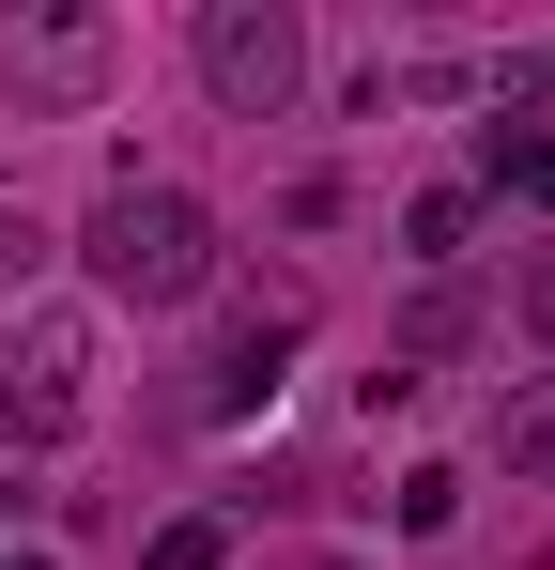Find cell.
<instances>
[{
    "instance_id": "5b68a950",
    "label": "cell",
    "mask_w": 555,
    "mask_h": 570,
    "mask_svg": "<svg viewBox=\"0 0 555 570\" xmlns=\"http://www.w3.org/2000/svg\"><path fill=\"white\" fill-rule=\"evenodd\" d=\"M463 216H478V200H463V186H432L417 216H401V247H417V263H463Z\"/></svg>"
},
{
    "instance_id": "ba28073f",
    "label": "cell",
    "mask_w": 555,
    "mask_h": 570,
    "mask_svg": "<svg viewBox=\"0 0 555 570\" xmlns=\"http://www.w3.org/2000/svg\"><path fill=\"white\" fill-rule=\"evenodd\" d=\"M216 556H232L216 524H155V570H216Z\"/></svg>"
},
{
    "instance_id": "52a82bcc",
    "label": "cell",
    "mask_w": 555,
    "mask_h": 570,
    "mask_svg": "<svg viewBox=\"0 0 555 570\" xmlns=\"http://www.w3.org/2000/svg\"><path fill=\"white\" fill-rule=\"evenodd\" d=\"M509 478H555V401H525V416H509Z\"/></svg>"
},
{
    "instance_id": "6da1fadb",
    "label": "cell",
    "mask_w": 555,
    "mask_h": 570,
    "mask_svg": "<svg viewBox=\"0 0 555 570\" xmlns=\"http://www.w3.org/2000/svg\"><path fill=\"white\" fill-rule=\"evenodd\" d=\"M78 247H93V293H108V308H185V293H216V216L185 186H108Z\"/></svg>"
},
{
    "instance_id": "9c48e42d",
    "label": "cell",
    "mask_w": 555,
    "mask_h": 570,
    "mask_svg": "<svg viewBox=\"0 0 555 570\" xmlns=\"http://www.w3.org/2000/svg\"><path fill=\"white\" fill-rule=\"evenodd\" d=\"M525 324H541V340H555V247H541V263H525Z\"/></svg>"
},
{
    "instance_id": "7a4b0ae2",
    "label": "cell",
    "mask_w": 555,
    "mask_h": 570,
    "mask_svg": "<svg viewBox=\"0 0 555 570\" xmlns=\"http://www.w3.org/2000/svg\"><path fill=\"white\" fill-rule=\"evenodd\" d=\"M293 62H309V47H293V16H278V0H216V16H201V78H216V108H247V124H263V108L293 94Z\"/></svg>"
},
{
    "instance_id": "8fae6325",
    "label": "cell",
    "mask_w": 555,
    "mask_h": 570,
    "mask_svg": "<svg viewBox=\"0 0 555 570\" xmlns=\"http://www.w3.org/2000/svg\"><path fill=\"white\" fill-rule=\"evenodd\" d=\"M16 570H47V556H16Z\"/></svg>"
},
{
    "instance_id": "3957f363",
    "label": "cell",
    "mask_w": 555,
    "mask_h": 570,
    "mask_svg": "<svg viewBox=\"0 0 555 570\" xmlns=\"http://www.w3.org/2000/svg\"><path fill=\"white\" fill-rule=\"evenodd\" d=\"M108 62H124V31H108V16H0V78H16V94H47V108L108 94Z\"/></svg>"
},
{
    "instance_id": "30bf717a",
    "label": "cell",
    "mask_w": 555,
    "mask_h": 570,
    "mask_svg": "<svg viewBox=\"0 0 555 570\" xmlns=\"http://www.w3.org/2000/svg\"><path fill=\"white\" fill-rule=\"evenodd\" d=\"M31 247H47V232H31V216H0V278H31Z\"/></svg>"
},
{
    "instance_id": "8992f818",
    "label": "cell",
    "mask_w": 555,
    "mask_h": 570,
    "mask_svg": "<svg viewBox=\"0 0 555 570\" xmlns=\"http://www.w3.org/2000/svg\"><path fill=\"white\" fill-rule=\"evenodd\" d=\"M494 186H509V200H541V216H555V139H494Z\"/></svg>"
},
{
    "instance_id": "277c9868",
    "label": "cell",
    "mask_w": 555,
    "mask_h": 570,
    "mask_svg": "<svg viewBox=\"0 0 555 570\" xmlns=\"http://www.w3.org/2000/svg\"><path fill=\"white\" fill-rule=\"evenodd\" d=\"M293 340H309L293 308H247V324L216 340V371H201V401H216V416H247V401H263V385H278V355H293Z\"/></svg>"
}]
</instances>
